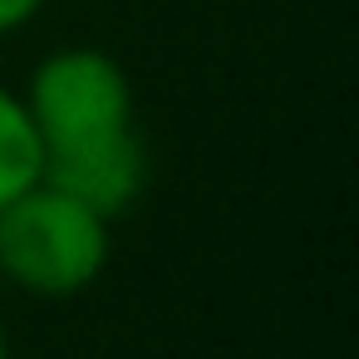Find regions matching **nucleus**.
<instances>
[{
    "mask_svg": "<svg viewBox=\"0 0 359 359\" xmlns=\"http://www.w3.org/2000/svg\"><path fill=\"white\" fill-rule=\"evenodd\" d=\"M109 226L40 177L0 207V276L40 300L84 295L109 266Z\"/></svg>",
    "mask_w": 359,
    "mask_h": 359,
    "instance_id": "1",
    "label": "nucleus"
},
{
    "mask_svg": "<svg viewBox=\"0 0 359 359\" xmlns=\"http://www.w3.org/2000/svg\"><path fill=\"white\" fill-rule=\"evenodd\" d=\"M25 114L40 128L45 153L118 133L133 123V84L128 69L89 45H69L45 55L25 84Z\"/></svg>",
    "mask_w": 359,
    "mask_h": 359,
    "instance_id": "2",
    "label": "nucleus"
},
{
    "mask_svg": "<svg viewBox=\"0 0 359 359\" xmlns=\"http://www.w3.org/2000/svg\"><path fill=\"white\" fill-rule=\"evenodd\" d=\"M45 182H55L89 212H99L104 222H118L138 207V197L148 187V148H143L138 128L128 123L118 133L45 153Z\"/></svg>",
    "mask_w": 359,
    "mask_h": 359,
    "instance_id": "3",
    "label": "nucleus"
},
{
    "mask_svg": "<svg viewBox=\"0 0 359 359\" xmlns=\"http://www.w3.org/2000/svg\"><path fill=\"white\" fill-rule=\"evenodd\" d=\"M45 177V143L25 114V99L0 84V207Z\"/></svg>",
    "mask_w": 359,
    "mask_h": 359,
    "instance_id": "4",
    "label": "nucleus"
},
{
    "mask_svg": "<svg viewBox=\"0 0 359 359\" xmlns=\"http://www.w3.org/2000/svg\"><path fill=\"white\" fill-rule=\"evenodd\" d=\"M40 11H45V0H0V35L25 30Z\"/></svg>",
    "mask_w": 359,
    "mask_h": 359,
    "instance_id": "5",
    "label": "nucleus"
},
{
    "mask_svg": "<svg viewBox=\"0 0 359 359\" xmlns=\"http://www.w3.org/2000/svg\"><path fill=\"white\" fill-rule=\"evenodd\" d=\"M0 359H11V344H6V334H0Z\"/></svg>",
    "mask_w": 359,
    "mask_h": 359,
    "instance_id": "6",
    "label": "nucleus"
}]
</instances>
